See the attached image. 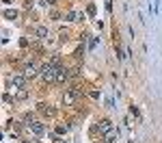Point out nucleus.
Segmentation results:
<instances>
[{"instance_id": "nucleus-1", "label": "nucleus", "mask_w": 162, "mask_h": 143, "mask_svg": "<svg viewBox=\"0 0 162 143\" xmlns=\"http://www.w3.org/2000/svg\"><path fill=\"white\" fill-rule=\"evenodd\" d=\"M56 76H58V67H54V65H50V63H45V65L41 67V78H43L45 83H56Z\"/></svg>"}, {"instance_id": "nucleus-2", "label": "nucleus", "mask_w": 162, "mask_h": 143, "mask_svg": "<svg viewBox=\"0 0 162 143\" xmlns=\"http://www.w3.org/2000/svg\"><path fill=\"white\" fill-rule=\"evenodd\" d=\"M80 93H82L80 89H69V91H65V93H63V104H65V106H74Z\"/></svg>"}, {"instance_id": "nucleus-3", "label": "nucleus", "mask_w": 162, "mask_h": 143, "mask_svg": "<svg viewBox=\"0 0 162 143\" xmlns=\"http://www.w3.org/2000/svg\"><path fill=\"white\" fill-rule=\"evenodd\" d=\"M9 83H11V87H13V89H24V87H26V83H28V78H26L24 74H15V76H11V78H9Z\"/></svg>"}, {"instance_id": "nucleus-4", "label": "nucleus", "mask_w": 162, "mask_h": 143, "mask_svg": "<svg viewBox=\"0 0 162 143\" xmlns=\"http://www.w3.org/2000/svg\"><path fill=\"white\" fill-rule=\"evenodd\" d=\"M72 76H74V74H72V69H67V67H58V76H56V83H67Z\"/></svg>"}, {"instance_id": "nucleus-5", "label": "nucleus", "mask_w": 162, "mask_h": 143, "mask_svg": "<svg viewBox=\"0 0 162 143\" xmlns=\"http://www.w3.org/2000/svg\"><path fill=\"white\" fill-rule=\"evenodd\" d=\"M37 74H41V67H37L35 63H28L26 69H24V76H26V78H35Z\"/></svg>"}, {"instance_id": "nucleus-6", "label": "nucleus", "mask_w": 162, "mask_h": 143, "mask_svg": "<svg viewBox=\"0 0 162 143\" xmlns=\"http://www.w3.org/2000/svg\"><path fill=\"white\" fill-rule=\"evenodd\" d=\"M97 128H100V132H102V135H108V132H113V130H115L110 119H102V122L97 124Z\"/></svg>"}, {"instance_id": "nucleus-7", "label": "nucleus", "mask_w": 162, "mask_h": 143, "mask_svg": "<svg viewBox=\"0 0 162 143\" xmlns=\"http://www.w3.org/2000/svg\"><path fill=\"white\" fill-rule=\"evenodd\" d=\"M28 128H30V132H33V135H37V137H41V135L45 132V126H43L41 122H33Z\"/></svg>"}, {"instance_id": "nucleus-8", "label": "nucleus", "mask_w": 162, "mask_h": 143, "mask_svg": "<svg viewBox=\"0 0 162 143\" xmlns=\"http://www.w3.org/2000/svg\"><path fill=\"white\" fill-rule=\"evenodd\" d=\"M65 20H67V22H78V20H84V13H78V11H67V13H65Z\"/></svg>"}, {"instance_id": "nucleus-9", "label": "nucleus", "mask_w": 162, "mask_h": 143, "mask_svg": "<svg viewBox=\"0 0 162 143\" xmlns=\"http://www.w3.org/2000/svg\"><path fill=\"white\" fill-rule=\"evenodd\" d=\"M39 111L43 115H48V117H52V115H56V111L52 108V106H48V104H39Z\"/></svg>"}, {"instance_id": "nucleus-10", "label": "nucleus", "mask_w": 162, "mask_h": 143, "mask_svg": "<svg viewBox=\"0 0 162 143\" xmlns=\"http://www.w3.org/2000/svg\"><path fill=\"white\" fill-rule=\"evenodd\" d=\"M35 35H37L39 39H45V37H48V28H45V26H37V28H35Z\"/></svg>"}, {"instance_id": "nucleus-11", "label": "nucleus", "mask_w": 162, "mask_h": 143, "mask_svg": "<svg viewBox=\"0 0 162 143\" xmlns=\"http://www.w3.org/2000/svg\"><path fill=\"white\" fill-rule=\"evenodd\" d=\"M48 63H50V65H54V67H63V65H61V56H58V54H52V56L48 59Z\"/></svg>"}, {"instance_id": "nucleus-12", "label": "nucleus", "mask_w": 162, "mask_h": 143, "mask_svg": "<svg viewBox=\"0 0 162 143\" xmlns=\"http://www.w3.org/2000/svg\"><path fill=\"white\" fill-rule=\"evenodd\" d=\"M2 15H4L7 20H15V17H17V11H15V9H4Z\"/></svg>"}, {"instance_id": "nucleus-13", "label": "nucleus", "mask_w": 162, "mask_h": 143, "mask_svg": "<svg viewBox=\"0 0 162 143\" xmlns=\"http://www.w3.org/2000/svg\"><path fill=\"white\" fill-rule=\"evenodd\" d=\"M28 98V89L24 87V89H17V93H15V100H26Z\"/></svg>"}, {"instance_id": "nucleus-14", "label": "nucleus", "mask_w": 162, "mask_h": 143, "mask_svg": "<svg viewBox=\"0 0 162 143\" xmlns=\"http://www.w3.org/2000/svg\"><path fill=\"white\" fill-rule=\"evenodd\" d=\"M33 122H35V117H33V113H26V115H24V126H30Z\"/></svg>"}, {"instance_id": "nucleus-15", "label": "nucleus", "mask_w": 162, "mask_h": 143, "mask_svg": "<svg viewBox=\"0 0 162 143\" xmlns=\"http://www.w3.org/2000/svg\"><path fill=\"white\" fill-rule=\"evenodd\" d=\"M86 13H89V15H91V17H93V15H95V4H93V2H91V4H89V7H86Z\"/></svg>"}, {"instance_id": "nucleus-16", "label": "nucleus", "mask_w": 162, "mask_h": 143, "mask_svg": "<svg viewBox=\"0 0 162 143\" xmlns=\"http://www.w3.org/2000/svg\"><path fill=\"white\" fill-rule=\"evenodd\" d=\"M130 113H132V115H134V117H141V111H138V108H136V106H130Z\"/></svg>"}, {"instance_id": "nucleus-17", "label": "nucleus", "mask_w": 162, "mask_h": 143, "mask_svg": "<svg viewBox=\"0 0 162 143\" xmlns=\"http://www.w3.org/2000/svg\"><path fill=\"white\" fill-rule=\"evenodd\" d=\"M20 46H22V48H28V39H26V37H24V39H20Z\"/></svg>"}, {"instance_id": "nucleus-18", "label": "nucleus", "mask_w": 162, "mask_h": 143, "mask_svg": "<svg viewBox=\"0 0 162 143\" xmlns=\"http://www.w3.org/2000/svg\"><path fill=\"white\" fill-rule=\"evenodd\" d=\"M2 100H4V102H7V104H9V102H11V100H13V98H11V95H9V93H4V95H2Z\"/></svg>"}, {"instance_id": "nucleus-19", "label": "nucleus", "mask_w": 162, "mask_h": 143, "mask_svg": "<svg viewBox=\"0 0 162 143\" xmlns=\"http://www.w3.org/2000/svg\"><path fill=\"white\" fill-rule=\"evenodd\" d=\"M104 143H117V141H104Z\"/></svg>"}]
</instances>
